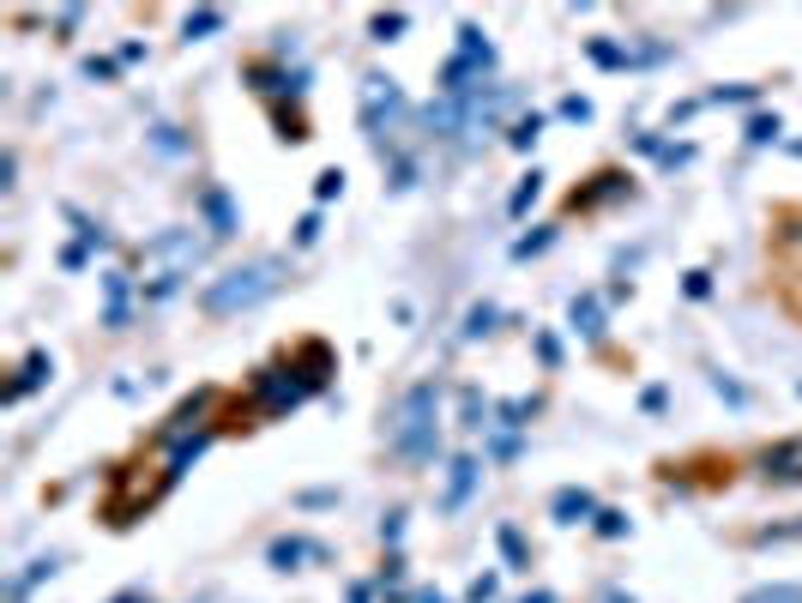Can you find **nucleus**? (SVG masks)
I'll list each match as a JSON object with an SVG mask.
<instances>
[{"mask_svg":"<svg viewBox=\"0 0 802 603\" xmlns=\"http://www.w3.org/2000/svg\"><path fill=\"white\" fill-rule=\"evenodd\" d=\"M55 568H61V556H43V561H31L24 573H12V580H7V603H24V592H31L36 580H55Z\"/></svg>","mask_w":802,"mask_h":603,"instance_id":"nucleus-15","label":"nucleus"},{"mask_svg":"<svg viewBox=\"0 0 802 603\" xmlns=\"http://www.w3.org/2000/svg\"><path fill=\"white\" fill-rule=\"evenodd\" d=\"M115 603H151L146 592H121V597H115Z\"/></svg>","mask_w":802,"mask_h":603,"instance_id":"nucleus-42","label":"nucleus"},{"mask_svg":"<svg viewBox=\"0 0 802 603\" xmlns=\"http://www.w3.org/2000/svg\"><path fill=\"white\" fill-rule=\"evenodd\" d=\"M537 194H543V175L532 170L520 187H513V217H525V212H532V205H537Z\"/></svg>","mask_w":802,"mask_h":603,"instance_id":"nucleus-22","label":"nucleus"},{"mask_svg":"<svg viewBox=\"0 0 802 603\" xmlns=\"http://www.w3.org/2000/svg\"><path fill=\"white\" fill-rule=\"evenodd\" d=\"M537 133H543V115H520V121L507 127V146H513V151H532Z\"/></svg>","mask_w":802,"mask_h":603,"instance_id":"nucleus-20","label":"nucleus"},{"mask_svg":"<svg viewBox=\"0 0 802 603\" xmlns=\"http://www.w3.org/2000/svg\"><path fill=\"white\" fill-rule=\"evenodd\" d=\"M748 603H802V585H772V592H755Z\"/></svg>","mask_w":802,"mask_h":603,"instance_id":"nucleus-29","label":"nucleus"},{"mask_svg":"<svg viewBox=\"0 0 802 603\" xmlns=\"http://www.w3.org/2000/svg\"><path fill=\"white\" fill-rule=\"evenodd\" d=\"M266 561H271V568H284V573H290L296 561H327V543H308V537H271Z\"/></svg>","mask_w":802,"mask_h":603,"instance_id":"nucleus-9","label":"nucleus"},{"mask_svg":"<svg viewBox=\"0 0 802 603\" xmlns=\"http://www.w3.org/2000/svg\"><path fill=\"white\" fill-rule=\"evenodd\" d=\"M796 308H802V297H796Z\"/></svg>","mask_w":802,"mask_h":603,"instance_id":"nucleus-44","label":"nucleus"},{"mask_svg":"<svg viewBox=\"0 0 802 603\" xmlns=\"http://www.w3.org/2000/svg\"><path fill=\"white\" fill-rule=\"evenodd\" d=\"M405 24H410L405 12H374V24H368V31H374V43H393V36L405 31Z\"/></svg>","mask_w":802,"mask_h":603,"instance_id":"nucleus-23","label":"nucleus"},{"mask_svg":"<svg viewBox=\"0 0 802 603\" xmlns=\"http://www.w3.org/2000/svg\"><path fill=\"white\" fill-rule=\"evenodd\" d=\"M332 502H339L332 489H308V495H302V507H332Z\"/></svg>","mask_w":802,"mask_h":603,"instance_id":"nucleus-39","label":"nucleus"},{"mask_svg":"<svg viewBox=\"0 0 802 603\" xmlns=\"http://www.w3.org/2000/svg\"><path fill=\"white\" fill-rule=\"evenodd\" d=\"M393 453L410 465L441 459V380H417L393 410Z\"/></svg>","mask_w":802,"mask_h":603,"instance_id":"nucleus-2","label":"nucleus"},{"mask_svg":"<svg viewBox=\"0 0 802 603\" xmlns=\"http://www.w3.org/2000/svg\"><path fill=\"white\" fill-rule=\"evenodd\" d=\"M320 241V212H308L302 224H296V248H314Z\"/></svg>","mask_w":802,"mask_h":603,"instance_id":"nucleus-30","label":"nucleus"},{"mask_svg":"<svg viewBox=\"0 0 802 603\" xmlns=\"http://www.w3.org/2000/svg\"><path fill=\"white\" fill-rule=\"evenodd\" d=\"M495 320H501V308L495 302H477V308H464V338H489V332H495Z\"/></svg>","mask_w":802,"mask_h":603,"instance_id":"nucleus-18","label":"nucleus"},{"mask_svg":"<svg viewBox=\"0 0 802 603\" xmlns=\"http://www.w3.org/2000/svg\"><path fill=\"white\" fill-rule=\"evenodd\" d=\"M567 326L586 332V338L598 344L603 338V302L598 297H574V302H567Z\"/></svg>","mask_w":802,"mask_h":603,"instance_id":"nucleus-13","label":"nucleus"},{"mask_svg":"<svg viewBox=\"0 0 802 603\" xmlns=\"http://www.w3.org/2000/svg\"><path fill=\"white\" fill-rule=\"evenodd\" d=\"M205 260V236L188 224L175 229H158V236L139 248V297L146 302H170L181 284L193 278V266Z\"/></svg>","mask_w":802,"mask_h":603,"instance_id":"nucleus-1","label":"nucleus"},{"mask_svg":"<svg viewBox=\"0 0 802 603\" xmlns=\"http://www.w3.org/2000/svg\"><path fill=\"white\" fill-rule=\"evenodd\" d=\"M61 266H67V272H79V266H85V241H79V248H61Z\"/></svg>","mask_w":802,"mask_h":603,"instance_id":"nucleus-38","label":"nucleus"},{"mask_svg":"<svg viewBox=\"0 0 802 603\" xmlns=\"http://www.w3.org/2000/svg\"><path fill=\"white\" fill-rule=\"evenodd\" d=\"M284 290V260L278 254H266V260H248V266H229V272H217L212 284L200 290V308L205 314H248V308L271 302Z\"/></svg>","mask_w":802,"mask_h":603,"instance_id":"nucleus-3","label":"nucleus"},{"mask_svg":"<svg viewBox=\"0 0 802 603\" xmlns=\"http://www.w3.org/2000/svg\"><path fill=\"white\" fill-rule=\"evenodd\" d=\"M181 31H188V43H200V36L224 31V12H217V7H200V12H188V19H181Z\"/></svg>","mask_w":802,"mask_h":603,"instance_id":"nucleus-19","label":"nucleus"},{"mask_svg":"<svg viewBox=\"0 0 802 603\" xmlns=\"http://www.w3.org/2000/svg\"><path fill=\"white\" fill-rule=\"evenodd\" d=\"M555 241V229H537V236H520L513 241V260H532V254H543Z\"/></svg>","mask_w":802,"mask_h":603,"instance_id":"nucleus-25","label":"nucleus"},{"mask_svg":"<svg viewBox=\"0 0 802 603\" xmlns=\"http://www.w3.org/2000/svg\"><path fill=\"white\" fill-rule=\"evenodd\" d=\"M398 537H405V513H386V525H381V543H393V549H398Z\"/></svg>","mask_w":802,"mask_h":603,"instance_id":"nucleus-34","label":"nucleus"},{"mask_svg":"<svg viewBox=\"0 0 802 603\" xmlns=\"http://www.w3.org/2000/svg\"><path fill=\"white\" fill-rule=\"evenodd\" d=\"M314 194H320V200H339V194H344V175H339V170H320Z\"/></svg>","mask_w":802,"mask_h":603,"instance_id":"nucleus-32","label":"nucleus"},{"mask_svg":"<svg viewBox=\"0 0 802 603\" xmlns=\"http://www.w3.org/2000/svg\"><path fill=\"white\" fill-rule=\"evenodd\" d=\"M495 592H501V580H495V573H477V580H471V592H464V603H495Z\"/></svg>","mask_w":802,"mask_h":603,"instance_id":"nucleus-26","label":"nucleus"},{"mask_svg":"<svg viewBox=\"0 0 802 603\" xmlns=\"http://www.w3.org/2000/svg\"><path fill=\"white\" fill-rule=\"evenodd\" d=\"M85 73H90V79H115V61H97V55H90Z\"/></svg>","mask_w":802,"mask_h":603,"instance_id":"nucleus-37","label":"nucleus"},{"mask_svg":"<svg viewBox=\"0 0 802 603\" xmlns=\"http://www.w3.org/2000/svg\"><path fill=\"white\" fill-rule=\"evenodd\" d=\"M755 97H760L755 85H718V91L706 97V103H755Z\"/></svg>","mask_w":802,"mask_h":603,"instance_id":"nucleus-27","label":"nucleus"},{"mask_svg":"<svg viewBox=\"0 0 802 603\" xmlns=\"http://www.w3.org/2000/svg\"><path fill=\"white\" fill-rule=\"evenodd\" d=\"M495 543H501V556H507V568H532V549H525L520 525H495Z\"/></svg>","mask_w":802,"mask_h":603,"instance_id":"nucleus-17","label":"nucleus"},{"mask_svg":"<svg viewBox=\"0 0 802 603\" xmlns=\"http://www.w3.org/2000/svg\"><path fill=\"white\" fill-rule=\"evenodd\" d=\"M374 592H368V585H351V603H368Z\"/></svg>","mask_w":802,"mask_h":603,"instance_id":"nucleus-41","label":"nucleus"},{"mask_svg":"<svg viewBox=\"0 0 802 603\" xmlns=\"http://www.w3.org/2000/svg\"><path fill=\"white\" fill-rule=\"evenodd\" d=\"M459 55L471 61V67H483V73H495V43H489L477 24H459Z\"/></svg>","mask_w":802,"mask_h":603,"instance_id":"nucleus-14","label":"nucleus"},{"mask_svg":"<svg viewBox=\"0 0 802 603\" xmlns=\"http://www.w3.org/2000/svg\"><path fill=\"white\" fill-rule=\"evenodd\" d=\"M49 375H55V363H49V351H31V356H24V363H19V380H12V387H7V405H19L24 392H36Z\"/></svg>","mask_w":802,"mask_h":603,"instance_id":"nucleus-12","label":"nucleus"},{"mask_svg":"<svg viewBox=\"0 0 802 603\" xmlns=\"http://www.w3.org/2000/svg\"><path fill=\"white\" fill-rule=\"evenodd\" d=\"M193 205H200V217H205V229H212V241H229V236L242 229V212L229 205L224 187H200V200H193Z\"/></svg>","mask_w":802,"mask_h":603,"instance_id":"nucleus-6","label":"nucleus"},{"mask_svg":"<svg viewBox=\"0 0 802 603\" xmlns=\"http://www.w3.org/2000/svg\"><path fill=\"white\" fill-rule=\"evenodd\" d=\"M477 477H483V465H477L471 453H459V459L447 465V495H441V507H447V513H452V507H464V495L477 489Z\"/></svg>","mask_w":802,"mask_h":603,"instance_id":"nucleus-10","label":"nucleus"},{"mask_svg":"<svg viewBox=\"0 0 802 603\" xmlns=\"http://www.w3.org/2000/svg\"><path fill=\"white\" fill-rule=\"evenodd\" d=\"M779 133H784L779 115H755V121H748V146H779Z\"/></svg>","mask_w":802,"mask_h":603,"instance_id":"nucleus-21","label":"nucleus"},{"mask_svg":"<svg viewBox=\"0 0 802 603\" xmlns=\"http://www.w3.org/2000/svg\"><path fill=\"white\" fill-rule=\"evenodd\" d=\"M549 513H555V525H586V519H598L603 507L591 502V489H555Z\"/></svg>","mask_w":802,"mask_h":603,"instance_id":"nucleus-11","label":"nucleus"},{"mask_svg":"<svg viewBox=\"0 0 802 603\" xmlns=\"http://www.w3.org/2000/svg\"><path fill=\"white\" fill-rule=\"evenodd\" d=\"M682 290H688V297H694V302H701V297H706V290H713V272H688V284H682Z\"/></svg>","mask_w":802,"mask_h":603,"instance_id":"nucleus-36","label":"nucleus"},{"mask_svg":"<svg viewBox=\"0 0 802 603\" xmlns=\"http://www.w3.org/2000/svg\"><path fill=\"white\" fill-rule=\"evenodd\" d=\"M562 115L567 121H591V103L586 97H562Z\"/></svg>","mask_w":802,"mask_h":603,"instance_id":"nucleus-35","label":"nucleus"},{"mask_svg":"<svg viewBox=\"0 0 802 603\" xmlns=\"http://www.w3.org/2000/svg\"><path fill=\"white\" fill-rule=\"evenodd\" d=\"M755 465H760V477H772V483H802V441H779V446H767V453H760Z\"/></svg>","mask_w":802,"mask_h":603,"instance_id":"nucleus-8","label":"nucleus"},{"mask_svg":"<svg viewBox=\"0 0 802 603\" xmlns=\"http://www.w3.org/2000/svg\"><path fill=\"white\" fill-rule=\"evenodd\" d=\"M591 525H598V537H610V543H616V537H628V513H616V507H603Z\"/></svg>","mask_w":802,"mask_h":603,"instance_id":"nucleus-24","label":"nucleus"},{"mask_svg":"<svg viewBox=\"0 0 802 603\" xmlns=\"http://www.w3.org/2000/svg\"><path fill=\"white\" fill-rule=\"evenodd\" d=\"M657 163H664V170H682V163H694V146H657Z\"/></svg>","mask_w":802,"mask_h":603,"instance_id":"nucleus-28","label":"nucleus"},{"mask_svg":"<svg viewBox=\"0 0 802 603\" xmlns=\"http://www.w3.org/2000/svg\"><path fill=\"white\" fill-rule=\"evenodd\" d=\"M520 603H555V592H525Z\"/></svg>","mask_w":802,"mask_h":603,"instance_id":"nucleus-40","label":"nucleus"},{"mask_svg":"<svg viewBox=\"0 0 802 603\" xmlns=\"http://www.w3.org/2000/svg\"><path fill=\"white\" fill-rule=\"evenodd\" d=\"M133 272H103V326L127 332V302H133Z\"/></svg>","mask_w":802,"mask_h":603,"instance_id":"nucleus-7","label":"nucleus"},{"mask_svg":"<svg viewBox=\"0 0 802 603\" xmlns=\"http://www.w3.org/2000/svg\"><path fill=\"white\" fill-rule=\"evenodd\" d=\"M308 392H314V375H302V368H260V375H254V405L266 410V417H284V410H296L308 399Z\"/></svg>","mask_w":802,"mask_h":603,"instance_id":"nucleus-5","label":"nucleus"},{"mask_svg":"<svg viewBox=\"0 0 802 603\" xmlns=\"http://www.w3.org/2000/svg\"><path fill=\"white\" fill-rule=\"evenodd\" d=\"M362 127H368V139H374V151L381 158H405V133H410V103L405 91H398L386 73H368L362 79Z\"/></svg>","mask_w":802,"mask_h":603,"instance_id":"nucleus-4","label":"nucleus"},{"mask_svg":"<svg viewBox=\"0 0 802 603\" xmlns=\"http://www.w3.org/2000/svg\"><path fill=\"white\" fill-rule=\"evenodd\" d=\"M713 392H718L724 405H748V392L736 387V380H724V375H713Z\"/></svg>","mask_w":802,"mask_h":603,"instance_id":"nucleus-33","label":"nucleus"},{"mask_svg":"<svg viewBox=\"0 0 802 603\" xmlns=\"http://www.w3.org/2000/svg\"><path fill=\"white\" fill-rule=\"evenodd\" d=\"M417 603H447L441 592H417Z\"/></svg>","mask_w":802,"mask_h":603,"instance_id":"nucleus-43","label":"nucleus"},{"mask_svg":"<svg viewBox=\"0 0 802 603\" xmlns=\"http://www.w3.org/2000/svg\"><path fill=\"white\" fill-rule=\"evenodd\" d=\"M483 417H495V405H489L477 387H464V392H459V422H464V429H489Z\"/></svg>","mask_w":802,"mask_h":603,"instance_id":"nucleus-16","label":"nucleus"},{"mask_svg":"<svg viewBox=\"0 0 802 603\" xmlns=\"http://www.w3.org/2000/svg\"><path fill=\"white\" fill-rule=\"evenodd\" d=\"M537 356H543V368H555L562 363V338H555V332H537Z\"/></svg>","mask_w":802,"mask_h":603,"instance_id":"nucleus-31","label":"nucleus"}]
</instances>
